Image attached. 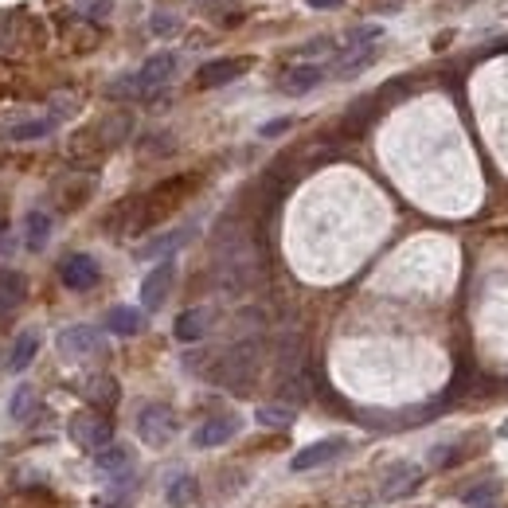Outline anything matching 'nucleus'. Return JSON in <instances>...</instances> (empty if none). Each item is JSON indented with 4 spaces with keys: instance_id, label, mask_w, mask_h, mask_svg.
<instances>
[{
    "instance_id": "f257e3e1",
    "label": "nucleus",
    "mask_w": 508,
    "mask_h": 508,
    "mask_svg": "<svg viewBox=\"0 0 508 508\" xmlns=\"http://www.w3.org/2000/svg\"><path fill=\"white\" fill-rule=\"evenodd\" d=\"M258 372V340H239L235 349L223 352L220 367H215V380L227 387H246Z\"/></svg>"
},
{
    "instance_id": "f03ea898",
    "label": "nucleus",
    "mask_w": 508,
    "mask_h": 508,
    "mask_svg": "<svg viewBox=\"0 0 508 508\" xmlns=\"http://www.w3.org/2000/svg\"><path fill=\"white\" fill-rule=\"evenodd\" d=\"M67 435L74 446H82V450H106L110 446V438H114V426H110V418L99 415V410H79V415L67 423Z\"/></svg>"
},
{
    "instance_id": "7ed1b4c3",
    "label": "nucleus",
    "mask_w": 508,
    "mask_h": 508,
    "mask_svg": "<svg viewBox=\"0 0 508 508\" xmlns=\"http://www.w3.org/2000/svg\"><path fill=\"white\" fill-rule=\"evenodd\" d=\"M137 438L153 450L168 446V442L177 438V415H172V407H165V403L142 407V415H137Z\"/></svg>"
},
{
    "instance_id": "20e7f679",
    "label": "nucleus",
    "mask_w": 508,
    "mask_h": 508,
    "mask_svg": "<svg viewBox=\"0 0 508 508\" xmlns=\"http://www.w3.org/2000/svg\"><path fill=\"white\" fill-rule=\"evenodd\" d=\"M59 352L67 360H86V356H99L102 352V332L94 325H71L59 332Z\"/></svg>"
},
{
    "instance_id": "39448f33",
    "label": "nucleus",
    "mask_w": 508,
    "mask_h": 508,
    "mask_svg": "<svg viewBox=\"0 0 508 508\" xmlns=\"http://www.w3.org/2000/svg\"><path fill=\"white\" fill-rule=\"evenodd\" d=\"M59 274H63V286H67V289H74V294H86V289L99 286L102 270H99V263H94L90 254H71L67 263H63Z\"/></svg>"
},
{
    "instance_id": "423d86ee",
    "label": "nucleus",
    "mask_w": 508,
    "mask_h": 508,
    "mask_svg": "<svg viewBox=\"0 0 508 508\" xmlns=\"http://www.w3.org/2000/svg\"><path fill=\"white\" fill-rule=\"evenodd\" d=\"M349 450L344 446V438H321V442H313V446L306 450H297L294 458H289V469L294 473H306V469H317V466H325V461L332 458H340V453Z\"/></svg>"
},
{
    "instance_id": "0eeeda50",
    "label": "nucleus",
    "mask_w": 508,
    "mask_h": 508,
    "mask_svg": "<svg viewBox=\"0 0 508 508\" xmlns=\"http://www.w3.org/2000/svg\"><path fill=\"white\" fill-rule=\"evenodd\" d=\"M172 278H177V266H172V258H165V263H157L153 270L145 274L142 282V306L145 309H160L172 289Z\"/></svg>"
},
{
    "instance_id": "6e6552de",
    "label": "nucleus",
    "mask_w": 508,
    "mask_h": 508,
    "mask_svg": "<svg viewBox=\"0 0 508 508\" xmlns=\"http://www.w3.org/2000/svg\"><path fill=\"white\" fill-rule=\"evenodd\" d=\"M172 74H177V56L172 51H160V56H149L145 59V67L137 71V86H142V99L145 94H153V90H160Z\"/></svg>"
},
{
    "instance_id": "1a4fd4ad",
    "label": "nucleus",
    "mask_w": 508,
    "mask_h": 508,
    "mask_svg": "<svg viewBox=\"0 0 508 508\" xmlns=\"http://www.w3.org/2000/svg\"><path fill=\"white\" fill-rule=\"evenodd\" d=\"M418 481H423V469L410 466V461H395V466H387V473H383L380 493L392 501V496H403L410 489H418Z\"/></svg>"
},
{
    "instance_id": "9d476101",
    "label": "nucleus",
    "mask_w": 508,
    "mask_h": 508,
    "mask_svg": "<svg viewBox=\"0 0 508 508\" xmlns=\"http://www.w3.org/2000/svg\"><path fill=\"white\" fill-rule=\"evenodd\" d=\"M246 67H251L246 59H211V63H203V67H200L196 82L203 86V90H211V86H227V82L239 79Z\"/></svg>"
},
{
    "instance_id": "9b49d317",
    "label": "nucleus",
    "mask_w": 508,
    "mask_h": 508,
    "mask_svg": "<svg viewBox=\"0 0 508 508\" xmlns=\"http://www.w3.org/2000/svg\"><path fill=\"white\" fill-rule=\"evenodd\" d=\"M211 329V309H184L177 317V325H172V332H177L180 344H196L208 337Z\"/></svg>"
},
{
    "instance_id": "f8f14e48",
    "label": "nucleus",
    "mask_w": 508,
    "mask_h": 508,
    "mask_svg": "<svg viewBox=\"0 0 508 508\" xmlns=\"http://www.w3.org/2000/svg\"><path fill=\"white\" fill-rule=\"evenodd\" d=\"M235 435H239V418L220 415V418H208V423L196 430V446L200 450H215V446H223V442H231Z\"/></svg>"
},
{
    "instance_id": "ddd939ff",
    "label": "nucleus",
    "mask_w": 508,
    "mask_h": 508,
    "mask_svg": "<svg viewBox=\"0 0 508 508\" xmlns=\"http://www.w3.org/2000/svg\"><path fill=\"white\" fill-rule=\"evenodd\" d=\"M321 79H325V71H321L317 63H297V67H289L282 79H278V86H282L286 94H309Z\"/></svg>"
},
{
    "instance_id": "4468645a",
    "label": "nucleus",
    "mask_w": 508,
    "mask_h": 508,
    "mask_svg": "<svg viewBox=\"0 0 508 508\" xmlns=\"http://www.w3.org/2000/svg\"><path fill=\"white\" fill-rule=\"evenodd\" d=\"M301 364H306V340H301L297 332H289V337H282V344H278V372H282V380L306 372Z\"/></svg>"
},
{
    "instance_id": "2eb2a0df",
    "label": "nucleus",
    "mask_w": 508,
    "mask_h": 508,
    "mask_svg": "<svg viewBox=\"0 0 508 508\" xmlns=\"http://www.w3.org/2000/svg\"><path fill=\"white\" fill-rule=\"evenodd\" d=\"M375 56H380V47L375 43H367V47H344V56L337 59V79H352V74H360L364 67H372Z\"/></svg>"
},
{
    "instance_id": "dca6fc26",
    "label": "nucleus",
    "mask_w": 508,
    "mask_h": 508,
    "mask_svg": "<svg viewBox=\"0 0 508 508\" xmlns=\"http://www.w3.org/2000/svg\"><path fill=\"white\" fill-rule=\"evenodd\" d=\"M82 395L90 399L94 407H114L122 392H117V380H114V375H90V380L82 383Z\"/></svg>"
},
{
    "instance_id": "f3484780",
    "label": "nucleus",
    "mask_w": 508,
    "mask_h": 508,
    "mask_svg": "<svg viewBox=\"0 0 508 508\" xmlns=\"http://www.w3.org/2000/svg\"><path fill=\"white\" fill-rule=\"evenodd\" d=\"M36 352H39V337L31 329H24L20 332V337L13 340V352H8V367H13V372H24V367L36 360Z\"/></svg>"
},
{
    "instance_id": "a211bd4d",
    "label": "nucleus",
    "mask_w": 508,
    "mask_h": 508,
    "mask_svg": "<svg viewBox=\"0 0 508 508\" xmlns=\"http://www.w3.org/2000/svg\"><path fill=\"white\" fill-rule=\"evenodd\" d=\"M24 274H16V270H0V313H8V309H16L20 301H24Z\"/></svg>"
},
{
    "instance_id": "6ab92c4d",
    "label": "nucleus",
    "mask_w": 508,
    "mask_h": 508,
    "mask_svg": "<svg viewBox=\"0 0 508 508\" xmlns=\"http://www.w3.org/2000/svg\"><path fill=\"white\" fill-rule=\"evenodd\" d=\"M142 313L137 309H125V306H117V309H110L106 313V329L110 332H117V337H137V332H142Z\"/></svg>"
},
{
    "instance_id": "aec40b11",
    "label": "nucleus",
    "mask_w": 508,
    "mask_h": 508,
    "mask_svg": "<svg viewBox=\"0 0 508 508\" xmlns=\"http://www.w3.org/2000/svg\"><path fill=\"white\" fill-rule=\"evenodd\" d=\"M129 114H110V117H102V125H99V142L110 149L117 142H125V133H129Z\"/></svg>"
},
{
    "instance_id": "412c9836",
    "label": "nucleus",
    "mask_w": 508,
    "mask_h": 508,
    "mask_svg": "<svg viewBox=\"0 0 508 508\" xmlns=\"http://www.w3.org/2000/svg\"><path fill=\"white\" fill-rule=\"evenodd\" d=\"M94 466L102 473H122V469H129V450L125 446H106V450L94 453Z\"/></svg>"
},
{
    "instance_id": "4be33fe9",
    "label": "nucleus",
    "mask_w": 508,
    "mask_h": 508,
    "mask_svg": "<svg viewBox=\"0 0 508 508\" xmlns=\"http://www.w3.org/2000/svg\"><path fill=\"white\" fill-rule=\"evenodd\" d=\"M56 129V117H39V122H24L8 129V142H36V137H47Z\"/></svg>"
},
{
    "instance_id": "5701e85b",
    "label": "nucleus",
    "mask_w": 508,
    "mask_h": 508,
    "mask_svg": "<svg viewBox=\"0 0 508 508\" xmlns=\"http://www.w3.org/2000/svg\"><path fill=\"white\" fill-rule=\"evenodd\" d=\"M47 235H51V215L31 211V215H28V251H43Z\"/></svg>"
},
{
    "instance_id": "b1692460",
    "label": "nucleus",
    "mask_w": 508,
    "mask_h": 508,
    "mask_svg": "<svg viewBox=\"0 0 508 508\" xmlns=\"http://www.w3.org/2000/svg\"><path fill=\"white\" fill-rule=\"evenodd\" d=\"M278 395L286 399V403H306L309 399V380H306V372L301 375H289V380H282V387H278Z\"/></svg>"
},
{
    "instance_id": "393cba45",
    "label": "nucleus",
    "mask_w": 508,
    "mask_h": 508,
    "mask_svg": "<svg viewBox=\"0 0 508 508\" xmlns=\"http://www.w3.org/2000/svg\"><path fill=\"white\" fill-rule=\"evenodd\" d=\"M254 418L258 426H289L294 423V407H258Z\"/></svg>"
},
{
    "instance_id": "a878e982",
    "label": "nucleus",
    "mask_w": 508,
    "mask_h": 508,
    "mask_svg": "<svg viewBox=\"0 0 508 508\" xmlns=\"http://www.w3.org/2000/svg\"><path fill=\"white\" fill-rule=\"evenodd\" d=\"M36 407V392H31V387L24 383V387H16L13 392V399H8V415L13 418H28V410Z\"/></svg>"
},
{
    "instance_id": "bb28decb",
    "label": "nucleus",
    "mask_w": 508,
    "mask_h": 508,
    "mask_svg": "<svg viewBox=\"0 0 508 508\" xmlns=\"http://www.w3.org/2000/svg\"><path fill=\"white\" fill-rule=\"evenodd\" d=\"M496 496H501V485H496V481H485V485H473V489L461 493V501H466V504H493Z\"/></svg>"
},
{
    "instance_id": "cd10ccee",
    "label": "nucleus",
    "mask_w": 508,
    "mask_h": 508,
    "mask_svg": "<svg viewBox=\"0 0 508 508\" xmlns=\"http://www.w3.org/2000/svg\"><path fill=\"white\" fill-rule=\"evenodd\" d=\"M188 496H192V481H188V478L172 481V489H168V504H184Z\"/></svg>"
},
{
    "instance_id": "c85d7f7f",
    "label": "nucleus",
    "mask_w": 508,
    "mask_h": 508,
    "mask_svg": "<svg viewBox=\"0 0 508 508\" xmlns=\"http://www.w3.org/2000/svg\"><path fill=\"white\" fill-rule=\"evenodd\" d=\"M177 28H180V20H177V16H165V13L153 16V31H157V36H172Z\"/></svg>"
},
{
    "instance_id": "c756f323",
    "label": "nucleus",
    "mask_w": 508,
    "mask_h": 508,
    "mask_svg": "<svg viewBox=\"0 0 508 508\" xmlns=\"http://www.w3.org/2000/svg\"><path fill=\"white\" fill-rule=\"evenodd\" d=\"M286 129H289V122H286V117H278V122L263 125V137H278V133H286Z\"/></svg>"
},
{
    "instance_id": "7c9ffc66",
    "label": "nucleus",
    "mask_w": 508,
    "mask_h": 508,
    "mask_svg": "<svg viewBox=\"0 0 508 508\" xmlns=\"http://www.w3.org/2000/svg\"><path fill=\"white\" fill-rule=\"evenodd\" d=\"M309 4H313V8H340L344 0H309Z\"/></svg>"
},
{
    "instance_id": "2f4dec72",
    "label": "nucleus",
    "mask_w": 508,
    "mask_h": 508,
    "mask_svg": "<svg viewBox=\"0 0 508 508\" xmlns=\"http://www.w3.org/2000/svg\"><path fill=\"white\" fill-rule=\"evenodd\" d=\"M200 4H215V0H200Z\"/></svg>"
}]
</instances>
